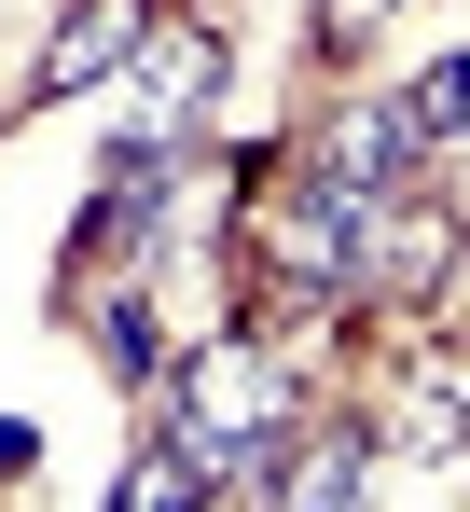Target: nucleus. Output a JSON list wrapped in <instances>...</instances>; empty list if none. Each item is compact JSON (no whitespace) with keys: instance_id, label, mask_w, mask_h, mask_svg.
Instances as JSON below:
<instances>
[{"instance_id":"4","label":"nucleus","mask_w":470,"mask_h":512,"mask_svg":"<svg viewBox=\"0 0 470 512\" xmlns=\"http://www.w3.org/2000/svg\"><path fill=\"white\" fill-rule=\"evenodd\" d=\"M415 153H429V139H415V111H401V97H374V111H346V125L318 139L305 167L346 180V194H374V208H401V194H415Z\"/></svg>"},{"instance_id":"8","label":"nucleus","mask_w":470,"mask_h":512,"mask_svg":"<svg viewBox=\"0 0 470 512\" xmlns=\"http://www.w3.org/2000/svg\"><path fill=\"white\" fill-rule=\"evenodd\" d=\"M111 512H208V457L166 429L153 457H125V485H111Z\"/></svg>"},{"instance_id":"11","label":"nucleus","mask_w":470,"mask_h":512,"mask_svg":"<svg viewBox=\"0 0 470 512\" xmlns=\"http://www.w3.org/2000/svg\"><path fill=\"white\" fill-rule=\"evenodd\" d=\"M374 14H388V0H318V42H360Z\"/></svg>"},{"instance_id":"5","label":"nucleus","mask_w":470,"mask_h":512,"mask_svg":"<svg viewBox=\"0 0 470 512\" xmlns=\"http://www.w3.org/2000/svg\"><path fill=\"white\" fill-rule=\"evenodd\" d=\"M139 42H153V0H83L70 28H56V56H42V97H97L139 70Z\"/></svg>"},{"instance_id":"10","label":"nucleus","mask_w":470,"mask_h":512,"mask_svg":"<svg viewBox=\"0 0 470 512\" xmlns=\"http://www.w3.org/2000/svg\"><path fill=\"white\" fill-rule=\"evenodd\" d=\"M401 111H415V139H429V153H443V139H470V56H443V70L401 97Z\"/></svg>"},{"instance_id":"1","label":"nucleus","mask_w":470,"mask_h":512,"mask_svg":"<svg viewBox=\"0 0 470 512\" xmlns=\"http://www.w3.org/2000/svg\"><path fill=\"white\" fill-rule=\"evenodd\" d=\"M166 429H180V443H194L208 471H235V485L263 499V485H277V471H263V443L291 429V360H277L263 333L194 346V360L166 374Z\"/></svg>"},{"instance_id":"2","label":"nucleus","mask_w":470,"mask_h":512,"mask_svg":"<svg viewBox=\"0 0 470 512\" xmlns=\"http://www.w3.org/2000/svg\"><path fill=\"white\" fill-rule=\"evenodd\" d=\"M388 250H401V208H374V194H346L318 167L277 194V263L305 291H360V277H388Z\"/></svg>"},{"instance_id":"6","label":"nucleus","mask_w":470,"mask_h":512,"mask_svg":"<svg viewBox=\"0 0 470 512\" xmlns=\"http://www.w3.org/2000/svg\"><path fill=\"white\" fill-rule=\"evenodd\" d=\"M263 512H374V443L360 429H318L305 457L263 485Z\"/></svg>"},{"instance_id":"7","label":"nucleus","mask_w":470,"mask_h":512,"mask_svg":"<svg viewBox=\"0 0 470 512\" xmlns=\"http://www.w3.org/2000/svg\"><path fill=\"white\" fill-rule=\"evenodd\" d=\"M388 443L401 457H470V360H415V374H401Z\"/></svg>"},{"instance_id":"9","label":"nucleus","mask_w":470,"mask_h":512,"mask_svg":"<svg viewBox=\"0 0 470 512\" xmlns=\"http://www.w3.org/2000/svg\"><path fill=\"white\" fill-rule=\"evenodd\" d=\"M97 360H111V374H139V388L180 374V360H166V319L139 305V291H97Z\"/></svg>"},{"instance_id":"12","label":"nucleus","mask_w":470,"mask_h":512,"mask_svg":"<svg viewBox=\"0 0 470 512\" xmlns=\"http://www.w3.org/2000/svg\"><path fill=\"white\" fill-rule=\"evenodd\" d=\"M443 180H457V208H470V139H443Z\"/></svg>"},{"instance_id":"3","label":"nucleus","mask_w":470,"mask_h":512,"mask_svg":"<svg viewBox=\"0 0 470 512\" xmlns=\"http://www.w3.org/2000/svg\"><path fill=\"white\" fill-rule=\"evenodd\" d=\"M125 84H139V125H125V139H180V125L222 97V28H153Z\"/></svg>"}]
</instances>
